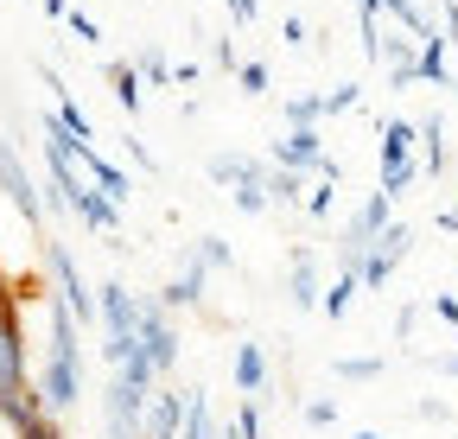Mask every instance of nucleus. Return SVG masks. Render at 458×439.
I'll list each match as a JSON object with an SVG mask.
<instances>
[{
	"label": "nucleus",
	"mask_w": 458,
	"mask_h": 439,
	"mask_svg": "<svg viewBox=\"0 0 458 439\" xmlns=\"http://www.w3.org/2000/svg\"><path fill=\"white\" fill-rule=\"evenodd\" d=\"M83 325L51 300V344H45V369H38V401L45 414H64L83 395Z\"/></svg>",
	"instance_id": "nucleus-1"
},
{
	"label": "nucleus",
	"mask_w": 458,
	"mask_h": 439,
	"mask_svg": "<svg viewBox=\"0 0 458 439\" xmlns=\"http://www.w3.org/2000/svg\"><path fill=\"white\" fill-rule=\"evenodd\" d=\"M45 267H51V281H57V306H64L77 325H96V293H89V281L77 274L71 249L64 242H45Z\"/></svg>",
	"instance_id": "nucleus-2"
},
{
	"label": "nucleus",
	"mask_w": 458,
	"mask_h": 439,
	"mask_svg": "<svg viewBox=\"0 0 458 439\" xmlns=\"http://www.w3.org/2000/svg\"><path fill=\"white\" fill-rule=\"evenodd\" d=\"M134 350L147 357V369L165 382L172 376V363H179V332H172V318H165V306H140V332H134Z\"/></svg>",
	"instance_id": "nucleus-3"
},
{
	"label": "nucleus",
	"mask_w": 458,
	"mask_h": 439,
	"mask_svg": "<svg viewBox=\"0 0 458 439\" xmlns=\"http://www.w3.org/2000/svg\"><path fill=\"white\" fill-rule=\"evenodd\" d=\"M0 191H7V204L26 216V230H45V198H38V185H32V173H26V159L13 153L7 134H0Z\"/></svg>",
	"instance_id": "nucleus-4"
},
{
	"label": "nucleus",
	"mask_w": 458,
	"mask_h": 439,
	"mask_svg": "<svg viewBox=\"0 0 458 439\" xmlns=\"http://www.w3.org/2000/svg\"><path fill=\"white\" fill-rule=\"evenodd\" d=\"M414 249V230L408 224H388L382 236H376V249L357 261V287H388V274H394V261Z\"/></svg>",
	"instance_id": "nucleus-5"
},
{
	"label": "nucleus",
	"mask_w": 458,
	"mask_h": 439,
	"mask_svg": "<svg viewBox=\"0 0 458 439\" xmlns=\"http://www.w3.org/2000/svg\"><path fill=\"white\" fill-rule=\"evenodd\" d=\"M325 166V140L318 128H286L274 140V173H318Z\"/></svg>",
	"instance_id": "nucleus-6"
},
{
	"label": "nucleus",
	"mask_w": 458,
	"mask_h": 439,
	"mask_svg": "<svg viewBox=\"0 0 458 439\" xmlns=\"http://www.w3.org/2000/svg\"><path fill=\"white\" fill-rule=\"evenodd\" d=\"M179 426H185V389H159L153 401H147V439H179Z\"/></svg>",
	"instance_id": "nucleus-7"
},
{
	"label": "nucleus",
	"mask_w": 458,
	"mask_h": 439,
	"mask_svg": "<svg viewBox=\"0 0 458 439\" xmlns=\"http://www.w3.org/2000/svg\"><path fill=\"white\" fill-rule=\"evenodd\" d=\"M20 382H32V363H26V332L13 318L0 325V389H20Z\"/></svg>",
	"instance_id": "nucleus-8"
},
{
	"label": "nucleus",
	"mask_w": 458,
	"mask_h": 439,
	"mask_svg": "<svg viewBox=\"0 0 458 439\" xmlns=\"http://www.w3.org/2000/svg\"><path fill=\"white\" fill-rule=\"evenodd\" d=\"M414 140H420V128H414V122L388 115V122H382V173H394V166H414Z\"/></svg>",
	"instance_id": "nucleus-9"
},
{
	"label": "nucleus",
	"mask_w": 458,
	"mask_h": 439,
	"mask_svg": "<svg viewBox=\"0 0 458 439\" xmlns=\"http://www.w3.org/2000/svg\"><path fill=\"white\" fill-rule=\"evenodd\" d=\"M204 281H210V267L191 255V261H185V274H179V281H172V287L159 293V306H165V312H179V306H198V300H204Z\"/></svg>",
	"instance_id": "nucleus-10"
},
{
	"label": "nucleus",
	"mask_w": 458,
	"mask_h": 439,
	"mask_svg": "<svg viewBox=\"0 0 458 439\" xmlns=\"http://www.w3.org/2000/svg\"><path fill=\"white\" fill-rule=\"evenodd\" d=\"M286 287H293V306H300V312H318L325 287H318V267H312L306 249H293V281H286Z\"/></svg>",
	"instance_id": "nucleus-11"
},
{
	"label": "nucleus",
	"mask_w": 458,
	"mask_h": 439,
	"mask_svg": "<svg viewBox=\"0 0 458 439\" xmlns=\"http://www.w3.org/2000/svg\"><path fill=\"white\" fill-rule=\"evenodd\" d=\"M236 389L242 395H261L267 389V350L261 344H236Z\"/></svg>",
	"instance_id": "nucleus-12"
},
{
	"label": "nucleus",
	"mask_w": 458,
	"mask_h": 439,
	"mask_svg": "<svg viewBox=\"0 0 458 439\" xmlns=\"http://www.w3.org/2000/svg\"><path fill=\"white\" fill-rule=\"evenodd\" d=\"M414 77H420V83H433V89H445V83H452V64H445V32H433V38L420 45Z\"/></svg>",
	"instance_id": "nucleus-13"
},
{
	"label": "nucleus",
	"mask_w": 458,
	"mask_h": 439,
	"mask_svg": "<svg viewBox=\"0 0 458 439\" xmlns=\"http://www.w3.org/2000/svg\"><path fill=\"white\" fill-rule=\"evenodd\" d=\"M108 89H114V102H122L128 115H140L147 89H140V77H134V64H128V58H114V64H108Z\"/></svg>",
	"instance_id": "nucleus-14"
},
{
	"label": "nucleus",
	"mask_w": 458,
	"mask_h": 439,
	"mask_svg": "<svg viewBox=\"0 0 458 439\" xmlns=\"http://www.w3.org/2000/svg\"><path fill=\"white\" fill-rule=\"evenodd\" d=\"M420 173H427V179L445 173V122H439V115L420 122Z\"/></svg>",
	"instance_id": "nucleus-15"
},
{
	"label": "nucleus",
	"mask_w": 458,
	"mask_h": 439,
	"mask_svg": "<svg viewBox=\"0 0 458 439\" xmlns=\"http://www.w3.org/2000/svg\"><path fill=\"white\" fill-rule=\"evenodd\" d=\"M210 179H216V185H242V179H261V159H249V153H216V159H210Z\"/></svg>",
	"instance_id": "nucleus-16"
},
{
	"label": "nucleus",
	"mask_w": 458,
	"mask_h": 439,
	"mask_svg": "<svg viewBox=\"0 0 458 439\" xmlns=\"http://www.w3.org/2000/svg\"><path fill=\"white\" fill-rule=\"evenodd\" d=\"M357 293H363V287H357V274H337V281L325 287V300H318V312H325V318H344V312L357 306Z\"/></svg>",
	"instance_id": "nucleus-17"
},
{
	"label": "nucleus",
	"mask_w": 458,
	"mask_h": 439,
	"mask_svg": "<svg viewBox=\"0 0 458 439\" xmlns=\"http://www.w3.org/2000/svg\"><path fill=\"white\" fill-rule=\"evenodd\" d=\"M179 439H210V401H204V389H185V426H179Z\"/></svg>",
	"instance_id": "nucleus-18"
},
{
	"label": "nucleus",
	"mask_w": 458,
	"mask_h": 439,
	"mask_svg": "<svg viewBox=\"0 0 458 439\" xmlns=\"http://www.w3.org/2000/svg\"><path fill=\"white\" fill-rule=\"evenodd\" d=\"M134 77H140V89H165V83H172V58H165V51H140V58H134Z\"/></svg>",
	"instance_id": "nucleus-19"
},
{
	"label": "nucleus",
	"mask_w": 458,
	"mask_h": 439,
	"mask_svg": "<svg viewBox=\"0 0 458 439\" xmlns=\"http://www.w3.org/2000/svg\"><path fill=\"white\" fill-rule=\"evenodd\" d=\"M229 191H236V210H242V216L274 210V198H267V173H261V179H242V185H229Z\"/></svg>",
	"instance_id": "nucleus-20"
},
{
	"label": "nucleus",
	"mask_w": 458,
	"mask_h": 439,
	"mask_svg": "<svg viewBox=\"0 0 458 439\" xmlns=\"http://www.w3.org/2000/svg\"><path fill=\"white\" fill-rule=\"evenodd\" d=\"M286 122H293V128H318L325 122V96H293V102H286Z\"/></svg>",
	"instance_id": "nucleus-21"
},
{
	"label": "nucleus",
	"mask_w": 458,
	"mask_h": 439,
	"mask_svg": "<svg viewBox=\"0 0 458 439\" xmlns=\"http://www.w3.org/2000/svg\"><path fill=\"white\" fill-rule=\"evenodd\" d=\"M267 198H274V204H306L300 173H267Z\"/></svg>",
	"instance_id": "nucleus-22"
},
{
	"label": "nucleus",
	"mask_w": 458,
	"mask_h": 439,
	"mask_svg": "<svg viewBox=\"0 0 458 439\" xmlns=\"http://www.w3.org/2000/svg\"><path fill=\"white\" fill-rule=\"evenodd\" d=\"M357 102H363V83H337V89H325V115H351Z\"/></svg>",
	"instance_id": "nucleus-23"
},
{
	"label": "nucleus",
	"mask_w": 458,
	"mask_h": 439,
	"mask_svg": "<svg viewBox=\"0 0 458 439\" xmlns=\"http://www.w3.org/2000/svg\"><path fill=\"white\" fill-rule=\"evenodd\" d=\"M337 376H344V382H376V376H382V357H344Z\"/></svg>",
	"instance_id": "nucleus-24"
},
{
	"label": "nucleus",
	"mask_w": 458,
	"mask_h": 439,
	"mask_svg": "<svg viewBox=\"0 0 458 439\" xmlns=\"http://www.w3.org/2000/svg\"><path fill=\"white\" fill-rule=\"evenodd\" d=\"M198 261H204V267H236V249H229L223 236H204V242H198Z\"/></svg>",
	"instance_id": "nucleus-25"
},
{
	"label": "nucleus",
	"mask_w": 458,
	"mask_h": 439,
	"mask_svg": "<svg viewBox=\"0 0 458 439\" xmlns=\"http://www.w3.org/2000/svg\"><path fill=\"white\" fill-rule=\"evenodd\" d=\"M229 433H236V439H261V408L242 401V408H236V426H229Z\"/></svg>",
	"instance_id": "nucleus-26"
},
{
	"label": "nucleus",
	"mask_w": 458,
	"mask_h": 439,
	"mask_svg": "<svg viewBox=\"0 0 458 439\" xmlns=\"http://www.w3.org/2000/svg\"><path fill=\"white\" fill-rule=\"evenodd\" d=\"M331 204H337V185H325V179H318V185L306 191V210H312V216H331Z\"/></svg>",
	"instance_id": "nucleus-27"
},
{
	"label": "nucleus",
	"mask_w": 458,
	"mask_h": 439,
	"mask_svg": "<svg viewBox=\"0 0 458 439\" xmlns=\"http://www.w3.org/2000/svg\"><path fill=\"white\" fill-rule=\"evenodd\" d=\"M236 83H242L249 96H261V89H267L274 77H267V64H242V71H236Z\"/></svg>",
	"instance_id": "nucleus-28"
},
{
	"label": "nucleus",
	"mask_w": 458,
	"mask_h": 439,
	"mask_svg": "<svg viewBox=\"0 0 458 439\" xmlns=\"http://www.w3.org/2000/svg\"><path fill=\"white\" fill-rule=\"evenodd\" d=\"M122 147H128V159H134V166H147V173H159V159L147 153V140H134V134H122Z\"/></svg>",
	"instance_id": "nucleus-29"
},
{
	"label": "nucleus",
	"mask_w": 458,
	"mask_h": 439,
	"mask_svg": "<svg viewBox=\"0 0 458 439\" xmlns=\"http://www.w3.org/2000/svg\"><path fill=\"white\" fill-rule=\"evenodd\" d=\"M64 26H71V32H77V38H89V45H96V38H102V26H96V20H89V13H77V7H71V20H64Z\"/></svg>",
	"instance_id": "nucleus-30"
},
{
	"label": "nucleus",
	"mask_w": 458,
	"mask_h": 439,
	"mask_svg": "<svg viewBox=\"0 0 458 439\" xmlns=\"http://www.w3.org/2000/svg\"><path fill=\"white\" fill-rule=\"evenodd\" d=\"M20 439H64V426H57V414H45V420H38V426H26Z\"/></svg>",
	"instance_id": "nucleus-31"
},
{
	"label": "nucleus",
	"mask_w": 458,
	"mask_h": 439,
	"mask_svg": "<svg viewBox=\"0 0 458 439\" xmlns=\"http://www.w3.org/2000/svg\"><path fill=\"white\" fill-rule=\"evenodd\" d=\"M306 420H312V426H331V420H337V401H306Z\"/></svg>",
	"instance_id": "nucleus-32"
},
{
	"label": "nucleus",
	"mask_w": 458,
	"mask_h": 439,
	"mask_svg": "<svg viewBox=\"0 0 458 439\" xmlns=\"http://www.w3.org/2000/svg\"><path fill=\"white\" fill-rule=\"evenodd\" d=\"M280 32H286V45H312V38H306V20H300V13H286V20H280Z\"/></svg>",
	"instance_id": "nucleus-33"
},
{
	"label": "nucleus",
	"mask_w": 458,
	"mask_h": 439,
	"mask_svg": "<svg viewBox=\"0 0 458 439\" xmlns=\"http://www.w3.org/2000/svg\"><path fill=\"white\" fill-rule=\"evenodd\" d=\"M216 64L223 71H242V58H236V45H229V38H216Z\"/></svg>",
	"instance_id": "nucleus-34"
},
{
	"label": "nucleus",
	"mask_w": 458,
	"mask_h": 439,
	"mask_svg": "<svg viewBox=\"0 0 458 439\" xmlns=\"http://www.w3.org/2000/svg\"><path fill=\"white\" fill-rule=\"evenodd\" d=\"M229 13H236V20L249 26V20H261V0H229Z\"/></svg>",
	"instance_id": "nucleus-35"
},
{
	"label": "nucleus",
	"mask_w": 458,
	"mask_h": 439,
	"mask_svg": "<svg viewBox=\"0 0 458 439\" xmlns=\"http://www.w3.org/2000/svg\"><path fill=\"white\" fill-rule=\"evenodd\" d=\"M439 32H445V45L458 38V7H445V13H439Z\"/></svg>",
	"instance_id": "nucleus-36"
},
{
	"label": "nucleus",
	"mask_w": 458,
	"mask_h": 439,
	"mask_svg": "<svg viewBox=\"0 0 458 439\" xmlns=\"http://www.w3.org/2000/svg\"><path fill=\"white\" fill-rule=\"evenodd\" d=\"M38 7H45L51 20H71V0H38Z\"/></svg>",
	"instance_id": "nucleus-37"
},
{
	"label": "nucleus",
	"mask_w": 458,
	"mask_h": 439,
	"mask_svg": "<svg viewBox=\"0 0 458 439\" xmlns=\"http://www.w3.org/2000/svg\"><path fill=\"white\" fill-rule=\"evenodd\" d=\"M7 300H20V293H13V281H7V267H0V306H7Z\"/></svg>",
	"instance_id": "nucleus-38"
},
{
	"label": "nucleus",
	"mask_w": 458,
	"mask_h": 439,
	"mask_svg": "<svg viewBox=\"0 0 458 439\" xmlns=\"http://www.w3.org/2000/svg\"><path fill=\"white\" fill-rule=\"evenodd\" d=\"M20 318V300H7V306H0V325H13Z\"/></svg>",
	"instance_id": "nucleus-39"
},
{
	"label": "nucleus",
	"mask_w": 458,
	"mask_h": 439,
	"mask_svg": "<svg viewBox=\"0 0 458 439\" xmlns=\"http://www.w3.org/2000/svg\"><path fill=\"white\" fill-rule=\"evenodd\" d=\"M433 369H445V376H458V357H439V363H433Z\"/></svg>",
	"instance_id": "nucleus-40"
},
{
	"label": "nucleus",
	"mask_w": 458,
	"mask_h": 439,
	"mask_svg": "<svg viewBox=\"0 0 458 439\" xmlns=\"http://www.w3.org/2000/svg\"><path fill=\"white\" fill-rule=\"evenodd\" d=\"M351 439H382V433H369V426H363V433H351Z\"/></svg>",
	"instance_id": "nucleus-41"
}]
</instances>
